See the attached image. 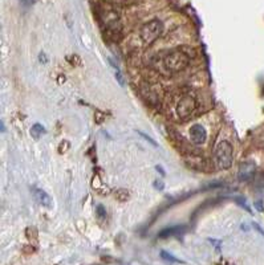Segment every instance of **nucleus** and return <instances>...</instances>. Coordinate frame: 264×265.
I'll use <instances>...</instances> for the list:
<instances>
[{
    "label": "nucleus",
    "instance_id": "nucleus-9",
    "mask_svg": "<svg viewBox=\"0 0 264 265\" xmlns=\"http://www.w3.org/2000/svg\"><path fill=\"white\" fill-rule=\"evenodd\" d=\"M186 231V227H183V226H177V227H170L166 228V230H163L159 232L158 238L159 239H166L170 238V236H174V235H179L182 234Z\"/></svg>",
    "mask_w": 264,
    "mask_h": 265
},
{
    "label": "nucleus",
    "instance_id": "nucleus-6",
    "mask_svg": "<svg viewBox=\"0 0 264 265\" xmlns=\"http://www.w3.org/2000/svg\"><path fill=\"white\" fill-rule=\"evenodd\" d=\"M255 171H257V166L255 163L251 161L243 162L239 166V171H238V178L241 182H249L251 181L255 175Z\"/></svg>",
    "mask_w": 264,
    "mask_h": 265
},
{
    "label": "nucleus",
    "instance_id": "nucleus-5",
    "mask_svg": "<svg viewBox=\"0 0 264 265\" xmlns=\"http://www.w3.org/2000/svg\"><path fill=\"white\" fill-rule=\"evenodd\" d=\"M197 109V101L194 100V97L190 94L183 96L181 100L178 101L177 105V114L181 119H187L189 117H191V114L195 112Z\"/></svg>",
    "mask_w": 264,
    "mask_h": 265
},
{
    "label": "nucleus",
    "instance_id": "nucleus-10",
    "mask_svg": "<svg viewBox=\"0 0 264 265\" xmlns=\"http://www.w3.org/2000/svg\"><path fill=\"white\" fill-rule=\"evenodd\" d=\"M44 134H45V129H44L41 123H35V125L31 127V135L35 139L41 138Z\"/></svg>",
    "mask_w": 264,
    "mask_h": 265
},
{
    "label": "nucleus",
    "instance_id": "nucleus-4",
    "mask_svg": "<svg viewBox=\"0 0 264 265\" xmlns=\"http://www.w3.org/2000/svg\"><path fill=\"white\" fill-rule=\"evenodd\" d=\"M215 161L219 169L227 170L233 166V146L226 141L218 143L217 149H215Z\"/></svg>",
    "mask_w": 264,
    "mask_h": 265
},
{
    "label": "nucleus",
    "instance_id": "nucleus-8",
    "mask_svg": "<svg viewBox=\"0 0 264 265\" xmlns=\"http://www.w3.org/2000/svg\"><path fill=\"white\" fill-rule=\"evenodd\" d=\"M32 195L35 198V200L39 204H41L43 207L45 208H52L53 206V202H52V198L48 195L47 192L41 189H37V187H33L32 189Z\"/></svg>",
    "mask_w": 264,
    "mask_h": 265
},
{
    "label": "nucleus",
    "instance_id": "nucleus-21",
    "mask_svg": "<svg viewBox=\"0 0 264 265\" xmlns=\"http://www.w3.org/2000/svg\"><path fill=\"white\" fill-rule=\"evenodd\" d=\"M254 227H255V228H257V230H258V231H259V234H262V235H263V236H264V231H263V230H262V228H261V227H259V226H258V224H257V223H254Z\"/></svg>",
    "mask_w": 264,
    "mask_h": 265
},
{
    "label": "nucleus",
    "instance_id": "nucleus-1",
    "mask_svg": "<svg viewBox=\"0 0 264 265\" xmlns=\"http://www.w3.org/2000/svg\"><path fill=\"white\" fill-rule=\"evenodd\" d=\"M190 64V56L183 52L182 49H174L171 52H167L162 58L163 68L169 73H178L182 72Z\"/></svg>",
    "mask_w": 264,
    "mask_h": 265
},
{
    "label": "nucleus",
    "instance_id": "nucleus-20",
    "mask_svg": "<svg viewBox=\"0 0 264 265\" xmlns=\"http://www.w3.org/2000/svg\"><path fill=\"white\" fill-rule=\"evenodd\" d=\"M20 1H21V3L24 4V5H32V4L35 3V0H20Z\"/></svg>",
    "mask_w": 264,
    "mask_h": 265
},
{
    "label": "nucleus",
    "instance_id": "nucleus-15",
    "mask_svg": "<svg viewBox=\"0 0 264 265\" xmlns=\"http://www.w3.org/2000/svg\"><path fill=\"white\" fill-rule=\"evenodd\" d=\"M138 134H140L141 137H142V138L145 139V141H148L149 143H152L153 146L157 147V142H156V141H154V139L150 138V137H149V135H146V134H145V133H142V131H138Z\"/></svg>",
    "mask_w": 264,
    "mask_h": 265
},
{
    "label": "nucleus",
    "instance_id": "nucleus-18",
    "mask_svg": "<svg viewBox=\"0 0 264 265\" xmlns=\"http://www.w3.org/2000/svg\"><path fill=\"white\" fill-rule=\"evenodd\" d=\"M154 187H156L157 190H159V191H162L163 187H165V185H163L162 181H156L154 182Z\"/></svg>",
    "mask_w": 264,
    "mask_h": 265
},
{
    "label": "nucleus",
    "instance_id": "nucleus-7",
    "mask_svg": "<svg viewBox=\"0 0 264 265\" xmlns=\"http://www.w3.org/2000/svg\"><path fill=\"white\" fill-rule=\"evenodd\" d=\"M189 134H190L191 142L194 143V145H203V143L206 142V138H207L206 129H205L202 125H199V123L193 125V126L190 127Z\"/></svg>",
    "mask_w": 264,
    "mask_h": 265
},
{
    "label": "nucleus",
    "instance_id": "nucleus-16",
    "mask_svg": "<svg viewBox=\"0 0 264 265\" xmlns=\"http://www.w3.org/2000/svg\"><path fill=\"white\" fill-rule=\"evenodd\" d=\"M237 202H238V203H239V204H241L242 207H245L246 210H247V211L250 212V214H251V212H253V211H251V210H250V206H249V204L246 203L245 200H242V198H237Z\"/></svg>",
    "mask_w": 264,
    "mask_h": 265
},
{
    "label": "nucleus",
    "instance_id": "nucleus-2",
    "mask_svg": "<svg viewBox=\"0 0 264 265\" xmlns=\"http://www.w3.org/2000/svg\"><path fill=\"white\" fill-rule=\"evenodd\" d=\"M163 32V24L161 20L153 19L149 20L148 23H145L142 27H141L140 31V37L141 40L145 42V44H153L156 41L159 36L162 35Z\"/></svg>",
    "mask_w": 264,
    "mask_h": 265
},
{
    "label": "nucleus",
    "instance_id": "nucleus-13",
    "mask_svg": "<svg viewBox=\"0 0 264 265\" xmlns=\"http://www.w3.org/2000/svg\"><path fill=\"white\" fill-rule=\"evenodd\" d=\"M114 196H116L117 199L121 200V202H124V200L128 199V196H129V192L126 191V190H118V191L114 192Z\"/></svg>",
    "mask_w": 264,
    "mask_h": 265
},
{
    "label": "nucleus",
    "instance_id": "nucleus-3",
    "mask_svg": "<svg viewBox=\"0 0 264 265\" xmlns=\"http://www.w3.org/2000/svg\"><path fill=\"white\" fill-rule=\"evenodd\" d=\"M98 17L109 31L116 33V32H121V29H122L121 17L118 15V12H116V9L109 7H100L98 8Z\"/></svg>",
    "mask_w": 264,
    "mask_h": 265
},
{
    "label": "nucleus",
    "instance_id": "nucleus-12",
    "mask_svg": "<svg viewBox=\"0 0 264 265\" xmlns=\"http://www.w3.org/2000/svg\"><path fill=\"white\" fill-rule=\"evenodd\" d=\"M96 215H97V218L101 220V222H104V220L106 219L105 207H104V206H101V204H98L97 208H96Z\"/></svg>",
    "mask_w": 264,
    "mask_h": 265
},
{
    "label": "nucleus",
    "instance_id": "nucleus-14",
    "mask_svg": "<svg viewBox=\"0 0 264 265\" xmlns=\"http://www.w3.org/2000/svg\"><path fill=\"white\" fill-rule=\"evenodd\" d=\"M114 76H116L117 81H118V84H120L121 86H124V85H125L124 77H122V74H121V72H120V69H118V68H116V72H114Z\"/></svg>",
    "mask_w": 264,
    "mask_h": 265
},
{
    "label": "nucleus",
    "instance_id": "nucleus-17",
    "mask_svg": "<svg viewBox=\"0 0 264 265\" xmlns=\"http://www.w3.org/2000/svg\"><path fill=\"white\" fill-rule=\"evenodd\" d=\"M110 1L116 4H132L134 3L136 0H110Z\"/></svg>",
    "mask_w": 264,
    "mask_h": 265
},
{
    "label": "nucleus",
    "instance_id": "nucleus-11",
    "mask_svg": "<svg viewBox=\"0 0 264 265\" xmlns=\"http://www.w3.org/2000/svg\"><path fill=\"white\" fill-rule=\"evenodd\" d=\"M161 258H162L163 260L169 262V263H181V260H178L177 258H174L173 255L169 254V252H166V251H161Z\"/></svg>",
    "mask_w": 264,
    "mask_h": 265
},
{
    "label": "nucleus",
    "instance_id": "nucleus-22",
    "mask_svg": "<svg viewBox=\"0 0 264 265\" xmlns=\"http://www.w3.org/2000/svg\"><path fill=\"white\" fill-rule=\"evenodd\" d=\"M156 170H157V171H159V173H161V175H162V177H165V171H163L162 167H161V166H157Z\"/></svg>",
    "mask_w": 264,
    "mask_h": 265
},
{
    "label": "nucleus",
    "instance_id": "nucleus-19",
    "mask_svg": "<svg viewBox=\"0 0 264 265\" xmlns=\"http://www.w3.org/2000/svg\"><path fill=\"white\" fill-rule=\"evenodd\" d=\"M39 58H40V62H43V64H47V62H48L47 54L44 53V52H41V53L39 54Z\"/></svg>",
    "mask_w": 264,
    "mask_h": 265
}]
</instances>
